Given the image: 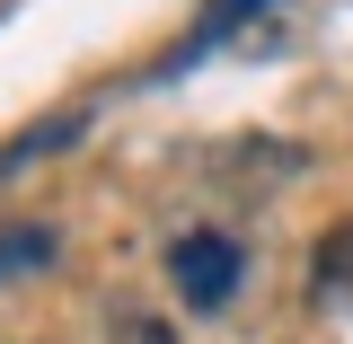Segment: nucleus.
<instances>
[{
  "label": "nucleus",
  "mask_w": 353,
  "mask_h": 344,
  "mask_svg": "<svg viewBox=\"0 0 353 344\" xmlns=\"http://www.w3.org/2000/svg\"><path fill=\"white\" fill-rule=\"evenodd\" d=\"M36 265H53V230H0V274H36Z\"/></svg>",
  "instance_id": "nucleus-5"
},
{
  "label": "nucleus",
  "mask_w": 353,
  "mask_h": 344,
  "mask_svg": "<svg viewBox=\"0 0 353 344\" xmlns=\"http://www.w3.org/2000/svg\"><path fill=\"white\" fill-rule=\"evenodd\" d=\"M106 344H176V318H159V309H115L106 318Z\"/></svg>",
  "instance_id": "nucleus-6"
},
{
  "label": "nucleus",
  "mask_w": 353,
  "mask_h": 344,
  "mask_svg": "<svg viewBox=\"0 0 353 344\" xmlns=\"http://www.w3.org/2000/svg\"><path fill=\"white\" fill-rule=\"evenodd\" d=\"M80 132H88V106H53L44 124H27V132H18V141H9V150H0V176L36 168V159H62V150H71Z\"/></svg>",
  "instance_id": "nucleus-2"
},
{
  "label": "nucleus",
  "mask_w": 353,
  "mask_h": 344,
  "mask_svg": "<svg viewBox=\"0 0 353 344\" xmlns=\"http://www.w3.org/2000/svg\"><path fill=\"white\" fill-rule=\"evenodd\" d=\"M256 9H265V0H203V27L185 36V62H194V53H212L221 36H239V27H248Z\"/></svg>",
  "instance_id": "nucleus-3"
},
{
  "label": "nucleus",
  "mask_w": 353,
  "mask_h": 344,
  "mask_svg": "<svg viewBox=\"0 0 353 344\" xmlns=\"http://www.w3.org/2000/svg\"><path fill=\"white\" fill-rule=\"evenodd\" d=\"M309 283H318V292L353 283V221H336V230L318 239V256H309Z\"/></svg>",
  "instance_id": "nucleus-4"
},
{
  "label": "nucleus",
  "mask_w": 353,
  "mask_h": 344,
  "mask_svg": "<svg viewBox=\"0 0 353 344\" xmlns=\"http://www.w3.org/2000/svg\"><path fill=\"white\" fill-rule=\"evenodd\" d=\"M168 274H176V292H185V309H230L248 256H239V239H221V230H185L168 247Z\"/></svg>",
  "instance_id": "nucleus-1"
}]
</instances>
